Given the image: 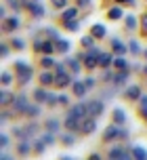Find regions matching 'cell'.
I'll use <instances>...</instances> for the list:
<instances>
[{
    "label": "cell",
    "mask_w": 147,
    "mask_h": 160,
    "mask_svg": "<svg viewBox=\"0 0 147 160\" xmlns=\"http://www.w3.org/2000/svg\"><path fill=\"white\" fill-rule=\"evenodd\" d=\"M99 55H101L99 47H90V48H86L82 55H78V57L82 59L84 68H88V70H95V68H99Z\"/></svg>",
    "instance_id": "1"
},
{
    "label": "cell",
    "mask_w": 147,
    "mask_h": 160,
    "mask_svg": "<svg viewBox=\"0 0 147 160\" xmlns=\"http://www.w3.org/2000/svg\"><path fill=\"white\" fill-rule=\"evenodd\" d=\"M107 158L109 160H128V158H132V152H130V148H122L120 143H116L107 150Z\"/></svg>",
    "instance_id": "2"
},
{
    "label": "cell",
    "mask_w": 147,
    "mask_h": 160,
    "mask_svg": "<svg viewBox=\"0 0 147 160\" xmlns=\"http://www.w3.org/2000/svg\"><path fill=\"white\" fill-rule=\"evenodd\" d=\"M32 74H34V70H32V65H30V63H25V61H17V63H15V76L19 78L21 84H25V82L30 80Z\"/></svg>",
    "instance_id": "3"
},
{
    "label": "cell",
    "mask_w": 147,
    "mask_h": 160,
    "mask_svg": "<svg viewBox=\"0 0 147 160\" xmlns=\"http://www.w3.org/2000/svg\"><path fill=\"white\" fill-rule=\"evenodd\" d=\"M30 103L27 101V97H25V93H19V95H15V99H13V103L8 105L11 110H13V114H23L25 105Z\"/></svg>",
    "instance_id": "4"
},
{
    "label": "cell",
    "mask_w": 147,
    "mask_h": 160,
    "mask_svg": "<svg viewBox=\"0 0 147 160\" xmlns=\"http://www.w3.org/2000/svg\"><path fill=\"white\" fill-rule=\"evenodd\" d=\"M82 120H84V118H80V116L67 114V116H65V122H63V127H65V131H78V133H80Z\"/></svg>",
    "instance_id": "5"
},
{
    "label": "cell",
    "mask_w": 147,
    "mask_h": 160,
    "mask_svg": "<svg viewBox=\"0 0 147 160\" xmlns=\"http://www.w3.org/2000/svg\"><path fill=\"white\" fill-rule=\"evenodd\" d=\"M19 25H21V19H19L17 15H11V17H7V19H2V32L4 34L15 32Z\"/></svg>",
    "instance_id": "6"
},
{
    "label": "cell",
    "mask_w": 147,
    "mask_h": 160,
    "mask_svg": "<svg viewBox=\"0 0 147 160\" xmlns=\"http://www.w3.org/2000/svg\"><path fill=\"white\" fill-rule=\"evenodd\" d=\"M118 137H120V124H116V122L103 131V141H105V143H109V141H118Z\"/></svg>",
    "instance_id": "7"
},
{
    "label": "cell",
    "mask_w": 147,
    "mask_h": 160,
    "mask_svg": "<svg viewBox=\"0 0 147 160\" xmlns=\"http://www.w3.org/2000/svg\"><path fill=\"white\" fill-rule=\"evenodd\" d=\"M95 128H97V118H95V116H86V118L82 120V127H80L82 135H90V133H95Z\"/></svg>",
    "instance_id": "8"
},
{
    "label": "cell",
    "mask_w": 147,
    "mask_h": 160,
    "mask_svg": "<svg viewBox=\"0 0 147 160\" xmlns=\"http://www.w3.org/2000/svg\"><path fill=\"white\" fill-rule=\"evenodd\" d=\"M103 110H105V101H101V99H92V101H88V116H101L103 114Z\"/></svg>",
    "instance_id": "9"
},
{
    "label": "cell",
    "mask_w": 147,
    "mask_h": 160,
    "mask_svg": "<svg viewBox=\"0 0 147 160\" xmlns=\"http://www.w3.org/2000/svg\"><path fill=\"white\" fill-rule=\"evenodd\" d=\"M38 80H40V87H53L55 84V70H44L38 76Z\"/></svg>",
    "instance_id": "10"
},
{
    "label": "cell",
    "mask_w": 147,
    "mask_h": 160,
    "mask_svg": "<svg viewBox=\"0 0 147 160\" xmlns=\"http://www.w3.org/2000/svg\"><path fill=\"white\" fill-rule=\"evenodd\" d=\"M128 76H130V70H116L114 78H111V84L114 87H120V84H124L128 80Z\"/></svg>",
    "instance_id": "11"
},
{
    "label": "cell",
    "mask_w": 147,
    "mask_h": 160,
    "mask_svg": "<svg viewBox=\"0 0 147 160\" xmlns=\"http://www.w3.org/2000/svg\"><path fill=\"white\" fill-rule=\"evenodd\" d=\"M124 97H126L128 101H139V97H141V87H139V84L126 87V91H124Z\"/></svg>",
    "instance_id": "12"
},
{
    "label": "cell",
    "mask_w": 147,
    "mask_h": 160,
    "mask_svg": "<svg viewBox=\"0 0 147 160\" xmlns=\"http://www.w3.org/2000/svg\"><path fill=\"white\" fill-rule=\"evenodd\" d=\"M25 8H27L34 17H44V13H46V11H44V7H42L38 0H30V4H27Z\"/></svg>",
    "instance_id": "13"
},
{
    "label": "cell",
    "mask_w": 147,
    "mask_h": 160,
    "mask_svg": "<svg viewBox=\"0 0 147 160\" xmlns=\"http://www.w3.org/2000/svg\"><path fill=\"white\" fill-rule=\"evenodd\" d=\"M67 114H74V116L86 118V116H88V103H76V105H72Z\"/></svg>",
    "instance_id": "14"
},
{
    "label": "cell",
    "mask_w": 147,
    "mask_h": 160,
    "mask_svg": "<svg viewBox=\"0 0 147 160\" xmlns=\"http://www.w3.org/2000/svg\"><path fill=\"white\" fill-rule=\"evenodd\" d=\"M72 88H74V95L82 99V97L86 95V91H88V84H86V82H82V80H74Z\"/></svg>",
    "instance_id": "15"
},
{
    "label": "cell",
    "mask_w": 147,
    "mask_h": 160,
    "mask_svg": "<svg viewBox=\"0 0 147 160\" xmlns=\"http://www.w3.org/2000/svg\"><path fill=\"white\" fill-rule=\"evenodd\" d=\"M30 152H34L32 139H21V143L17 145V154H19V156H27Z\"/></svg>",
    "instance_id": "16"
},
{
    "label": "cell",
    "mask_w": 147,
    "mask_h": 160,
    "mask_svg": "<svg viewBox=\"0 0 147 160\" xmlns=\"http://www.w3.org/2000/svg\"><path fill=\"white\" fill-rule=\"evenodd\" d=\"M40 112H42V108H40V103L36 101V103H27L25 105L23 116H27V118H36V116H40Z\"/></svg>",
    "instance_id": "17"
},
{
    "label": "cell",
    "mask_w": 147,
    "mask_h": 160,
    "mask_svg": "<svg viewBox=\"0 0 147 160\" xmlns=\"http://www.w3.org/2000/svg\"><path fill=\"white\" fill-rule=\"evenodd\" d=\"M65 63H67V68L72 70V74H80V70H82V59L80 57H67Z\"/></svg>",
    "instance_id": "18"
},
{
    "label": "cell",
    "mask_w": 147,
    "mask_h": 160,
    "mask_svg": "<svg viewBox=\"0 0 147 160\" xmlns=\"http://www.w3.org/2000/svg\"><path fill=\"white\" fill-rule=\"evenodd\" d=\"M13 99H15V93H11L8 88H2L0 91V105L2 108H8V105L13 103Z\"/></svg>",
    "instance_id": "19"
},
{
    "label": "cell",
    "mask_w": 147,
    "mask_h": 160,
    "mask_svg": "<svg viewBox=\"0 0 147 160\" xmlns=\"http://www.w3.org/2000/svg\"><path fill=\"white\" fill-rule=\"evenodd\" d=\"M49 91H46V87H40L34 91V101H38V103H46V99H49Z\"/></svg>",
    "instance_id": "20"
},
{
    "label": "cell",
    "mask_w": 147,
    "mask_h": 160,
    "mask_svg": "<svg viewBox=\"0 0 147 160\" xmlns=\"http://www.w3.org/2000/svg\"><path fill=\"white\" fill-rule=\"evenodd\" d=\"M111 120H114L116 124H120V127H124V124H126V114H124L122 108H116L114 112H111Z\"/></svg>",
    "instance_id": "21"
},
{
    "label": "cell",
    "mask_w": 147,
    "mask_h": 160,
    "mask_svg": "<svg viewBox=\"0 0 147 160\" xmlns=\"http://www.w3.org/2000/svg\"><path fill=\"white\" fill-rule=\"evenodd\" d=\"M109 65H114V55H111V53H101V55H99V68L107 70Z\"/></svg>",
    "instance_id": "22"
},
{
    "label": "cell",
    "mask_w": 147,
    "mask_h": 160,
    "mask_svg": "<svg viewBox=\"0 0 147 160\" xmlns=\"http://www.w3.org/2000/svg\"><path fill=\"white\" fill-rule=\"evenodd\" d=\"M126 48H128V47H126V44H124L120 38H116V36L111 38V51H114V53H118V55H124V53H126Z\"/></svg>",
    "instance_id": "23"
},
{
    "label": "cell",
    "mask_w": 147,
    "mask_h": 160,
    "mask_svg": "<svg viewBox=\"0 0 147 160\" xmlns=\"http://www.w3.org/2000/svg\"><path fill=\"white\" fill-rule=\"evenodd\" d=\"M69 47H72V42H69V40H63V38L55 40V48H57V53H61V55H65L67 51H69Z\"/></svg>",
    "instance_id": "24"
},
{
    "label": "cell",
    "mask_w": 147,
    "mask_h": 160,
    "mask_svg": "<svg viewBox=\"0 0 147 160\" xmlns=\"http://www.w3.org/2000/svg\"><path fill=\"white\" fill-rule=\"evenodd\" d=\"M23 127H25V139H34V135H38V131H40V127L36 122H27Z\"/></svg>",
    "instance_id": "25"
},
{
    "label": "cell",
    "mask_w": 147,
    "mask_h": 160,
    "mask_svg": "<svg viewBox=\"0 0 147 160\" xmlns=\"http://www.w3.org/2000/svg\"><path fill=\"white\" fill-rule=\"evenodd\" d=\"M90 34H92L97 40H101L107 34V30H105V25H103V23H95L92 28H90Z\"/></svg>",
    "instance_id": "26"
},
{
    "label": "cell",
    "mask_w": 147,
    "mask_h": 160,
    "mask_svg": "<svg viewBox=\"0 0 147 160\" xmlns=\"http://www.w3.org/2000/svg\"><path fill=\"white\" fill-rule=\"evenodd\" d=\"M55 51H57V48H55V40H53V42H50L49 38L42 40V51L40 53H44V55H53Z\"/></svg>",
    "instance_id": "27"
},
{
    "label": "cell",
    "mask_w": 147,
    "mask_h": 160,
    "mask_svg": "<svg viewBox=\"0 0 147 160\" xmlns=\"http://www.w3.org/2000/svg\"><path fill=\"white\" fill-rule=\"evenodd\" d=\"M63 21H72V19H78V8H74V7H65L63 8Z\"/></svg>",
    "instance_id": "28"
},
{
    "label": "cell",
    "mask_w": 147,
    "mask_h": 160,
    "mask_svg": "<svg viewBox=\"0 0 147 160\" xmlns=\"http://www.w3.org/2000/svg\"><path fill=\"white\" fill-rule=\"evenodd\" d=\"M59 127H61V122H59L57 118H49L44 122V131H50V133H57Z\"/></svg>",
    "instance_id": "29"
},
{
    "label": "cell",
    "mask_w": 147,
    "mask_h": 160,
    "mask_svg": "<svg viewBox=\"0 0 147 160\" xmlns=\"http://www.w3.org/2000/svg\"><path fill=\"white\" fill-rule=\"evenodd\" d=\"M114 68H116V70H130V65H128V61H126V59H124L122 55L114 57Z\"/></svg>",
    "instance_id": "30"
},
{
    "label": "cell",
    "mask_w": 147,
    "mask_h": 160,
    "mask_svg": "<svg viewBox=\"0 0 147 160\" xmlns=\"http://www.w3.org/2000/svg\"><path fill=\"white\" fill-rule=\"evenodd\" d=\"M130 152H132V158H137V160H145L147 158V152L143 150V148H139V145H132Z\"/></svg>",
    "instance_id": "31"
},
{
    "label": "cell",
    "mask_w": 147,
    "mask_h": 160,
    "mask_svg": "<svg viewBox=\"0 0 147 160\" xmlns=\"http://www.w3.org/2000/svg\"><path fill=\"white\" fill-rule=\"evenodd\" d=\"M40 63H42V68H44V70H53V68L57 65V63H55V59H53L50 55H44L40 59Z\"/></svg>",
    "instance_id": "32"
},
{
    "label": "cell",
    "mask_w": 147,
    "mask_h": 160,
    "mask_svg": "<svg viewBox=\"0 0 147 160\" xmlns=\"http://www.w3.org/2000/svg\"><path fill=\"white\" fill-rule=\"evenodd\" d=\"M61 143L67 145V148H72V145H76V137H74L72 133H63V135H61Z\"/></svg>",
    "instance_id": "33"
},
{
    "label": "cell",
    "mask_w": 147,
    "mask_h": 160,
    "mask_svg": "<svg viewBox=\"0 0 147 160\" xmlns=\"http://www.w3.org/2000/svg\"><path fill=\"white\" fill-rule=\"evenodd\" d=\"M107 17H109V19H122V17H124V11L120 7H114V8H109Z\"/></svg>",
    "instance_id": "34"
},
{
    "label": "cell",
    "mask_w": 147,
    "mask_h": 160,
    "mask_svg": "<svg viewBox=\"0 0 147 160\" xmlns=\"http://www.w3.org/2000/svg\"><path fill=\"white\" fill-rule=\"evenodd\" d=\"M32 143H34V152H36V154H44V150L49 148L42 139H36V141H32Z\"/></svg>",
    "instance_id": "35"
},
{
    "label": "cell",
    "mask_w": 147,
    "mask_h": 160,
    "mask_svg": "<svg viewBox=\"0 0 147 160\" xmlns=\"http://www.w3.org/2000/svg\"><path fill=\"white\" fill-rule=\"evenodd\" d=\"M40 139L49 145V148H50V145H55V133H50V131H46L44 135H40Z\"/></svg>",
    "instance_id": "36"
},
{
    "label": "cell",
    "mask_w": 147,
    "mask_h": 160,
    "mask_svg": "<svg viewBox=\"0 0 147 160\" xmlns=\"http://www.w3.org/2000/svg\"><path fill=\"white\" fill-rule=\"evenodd\" d=\"M95 36L92 34H88V36H82V47L84 48H90V47H95Z\"/></svg>",
    "instance_id": "37"
},
{
    "label": "cell",
    "mask_w": 147,
    "mask_h": 160,
    "mask_svg": "<svg viewBox=\"0 0 147 160\" xmlns=\"http://www.w3.org/2000/svg\"><path fill=\"white\" fill-rule=\"evenodd\" d=\"M63 23H65V28L69 30V32H78V30H80V21H78V19H72V21H63Z\"/></svg>",
    "instance_id": "38"
},
{
    "label": "cell",
    "mask_w": 147,
    "mask_h": 160,
    "mask_svg": "<svg viewBox=\"0 0 147 160\" xmlns=\"http://www.w3.org/2000/svg\"><path fill=\"white\" fill-rule=\"evenodd\" d=\"M124 21H126V28H128V30H135V28H137V17L135 15H126Z\"/></svg>",
    "instance_id": "39"
},
{
    "label": "cell",
    "mask_w": 147,
    "mask_h": 160,
    "mask_svg": "<svg viewBox=\"0 0 147 160\" xmlns=\"http://www.w3.org/2000/svg\"><path fill=\"white\" fill-rule=\"evenodd\" d=\"M11 47L17 48V51H23V48H25V40H21V38H13V40H11Z\"/></svg>",
    "instance_id": "40"
},
{
    "label": "cell",
    "mask_w": 147,
    "mask_h": 160,
    "mask_svg": "<svg viewBox=\"0 0 147 160\" xmlns=\"http://www.w3.org/2000/svg\"><path fill=\"white\" fill-rule=\"evenodd\" d=\"M128 51H130L132 55H137V53H141L139 42H137V40H130V42H128Z\"/></svg>",
    "instance_id": "41"
},
{
    "label": "cell",
    "mask_w": 147,
    "mask_h": 160,
    "mask_svg": "<svg viewBox=\"0 0 147 160\" xmlns=\"http://www.w3.org/2000/svg\"><path fill=\"white\" fill-rule=\"evenodd\" d=\"M8 145H11V137H8L7 133H2V135H0V148H2V150H7Z\"/></svg>",
    "instance_id": "42"
},
{
    "label": "cell",
    "mask_w": 147,
    "mask_h": 160,
    "mask_svg": "<svg viewBox=\"0 0 147 160\" xmlns=\"http://www.w3.org/2000/svg\"><path fill=\"white\" fill-rule=\"evenodd\" d=\"M0 82H2V87H8V84L13 82V76H11V72H2V78H0Z\"/></svg>",
    "instance_id": "43"
},
{
    "label": "cell",
    "mask_w": 147,
    "mask_h": 160,
    "mask_svg": "<svg viewBox=\"0 0 147 160\" xmlns=\"http://www.w3.org/2000/svg\"><path fill=\"white\" fill-rule=\"evenodd\" d=\"M8 53H11L8 44H7V42H2V44H0V57H2V59H7V57H8Z\"/></svg>",
    "instance_id": "44"
},
{
    "label": "cell",
    "mask_w": 147,
    "mask_h": 160,
    "mask_svg": "<svg viewBox=\"0 0 147 160\" xmlns=\"http://www.w3.org/2000/svg\"><path fill=\"white\" fill-rule=\"evenodd\" d=\"M7 4L11 8H15V11H19V8L23 7V2H21V0H7Z\"/></svg>",
    "instance_id": "45"
},
{
    "label": "cell",
    "mask_w": 147,
    "mask_h": 160,
    "mask_svg": "<svg viewBox=\"0 0 147 160\" xmlns=\"http://www.w3.org/2000/svg\"><path fill=\"white\" fill-rule=\"evenodd\" d=\"M50 4L55 8H65L67 7V0H50Z\"/></svg>",
    "instance_id": "46"
},
{
    "label": "cell",
    "mask_w": 147,
    "mask_h": 160,
    "mask_svg": "<svg viewBox=\"0 0 147 160\" xmlns=\"http://www.w3.org/2000/svg\"><path fill=\"white\" fill-rule=\"evenodd\" d=\"M59 105H69V99L65 95H59Z\"/></svg>",
    "instance_id": "47"
},
{
    "label": "cell",
    "mask_w": 147,
    "mask_h": 160,
    "mask_svg": "<svg viewBox=\"0 0 147 160\" xmlns=\"http://www.w3.org/2000/svg\"><path fill=\"white\" fill-rule=\"evenodd\" d=\"M139 103H141V110H143V108H147V95H141L139 97Z\"/></svg>",
    "instance_id": "48"
},
{
    "label": "cell",
    "mask_w": 147,
    "mask_h": 160,
    "mask_svg": "<svg viewBox=\"0 0 147 160\" xmlns=\"http://www.w3.org/2000/svg\"><path fill=\"white\" fill-rule=\"evenodd\" d=\"M141 25H143V32L147 34V13H145L143 17H141Z\"/></svg>",
    "instance_id": "49"
},
{
    "label": "cell",
    "mask_w": 147,
    "mask_h": 160,
    "mask_svg": "<svg viewBox=\"0 0 147 160\" xmlns=\"http://www.w3.org/2000/svg\"><path fill=\"white\" fill-rule=\"evenodd\" d=\"M78 7H80V8H86V7H90V0H78Z\"/></svg>",
    "instance_id": "50"
},
{
    "label": "cell",
    "mask_w": 147,
    "mask_h": 160,
    "mask_svg": "<svg viewBox=\"0 0 147 160\" xmlns=\"http://www.w3.org/2000/svg\"><path fill=\"white\" fill-rule=\"evenodd\" d=\"M118 139H128V131H124L122 127H120V137Z\"/></svg>",
    "instance_id": "51"
},
{
    "label": "cell",
    "mask_w": 147,
    "mask_h": 160,
    "mask_svg": "<svg viewBox=\"0 0 147 160\" xmlns=\"http://www.w3.org/2000/svg\"><path fill=\"white\" fill-rule=\"evenodd\" d=\"M84 82L88 84V88H92V87H95V84H97V80H95V78H86V80H84Z\"/></svg>",
    "instance_id": "52"
},
{
    "label": "cell",
    "mask_w": 147,
    "mask_h": 160,
    "mask_svg": "<svg viewBox=\"0 0 147 160\" xmlns=\"http://www.w3.org/2000/svg\"><path fill=\"white\" fill-rule=\"evenodd\" d=\"M116 2H122V4H128V7L135 4V0H116Z\"/></svg>",
    "instance_id": "53"
},
{
    "label": "cell",
    "mask_w": 147,
    "mask_h": 160,
    "mask_svg": "<svg viewBox=\"0 0 147 160\" xmlns=\"http://www.w3.org/2000/svg\"><path fill=\"white\" fill-rule=\"evenodd\" d=\"M143 74H145V76H147V63L143 65Z\"/></svg>",
    "instance_id": "54"
},
{
    "label": "cell",
    "mask_w": 147,
    "mask_h": 160,
    "mask_svg": "<svg viewBox=\"0 0 147 160\" xmlns=\"http://www.w3.org/2000/svg\"><path fill=\"white\" fill-rule=\"evenodd\" d=\"M143 55H145V59H147V48H145V51H143Z\"/></svg>",
    "instance_id": "55"
},
{
    "label": "cell",
    "mask_w": 147,
    "mask_h": 160,
    "mask_svg": "<svg viewBox=\"0 0 147 160\" xmlns=\"http://www.w3.org/2000/svg\"><path fill=\"white\" fill-rule=\"evenodd\" d=\"M143 118H145V120H147V116H143Z\"/></svg>",
    "instance_id": "56"
}]
</instances>
